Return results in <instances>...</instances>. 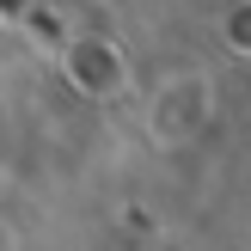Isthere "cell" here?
<instances>
[{"label":"cell","mask_w":251,"mask_h":251,"mask_svg":"<svg viewBox=\"0 0 251 251\" xmlns=\"http://www.w3.org/2000/svg\"><path fill=\"white\" fill-rule=\"evenodd\" d=\"M215 123V80L208 74H166L147 98V135L153 147H196Z\"/></svg>","instance_id":"obj_1"},{"label":"cell","mask_w":251,"mask_h":251,"mask_svg":"<svg viewBox=\"0 0 251 251\" xmlns=\"http://www.w3.org/2000/svg\"><path fill=\"white\" fill-rule=\"evenodd\" d=\"M68 80L80 86L86 98H104V92L123 86V55L110 43H98V37H86V43L68 49Z\"/></svg>","instance_id":"obj_2"},{"label":"cell","mask_w":251,"mask_h":251,"mask_svg":"<svg viewBox=\"0 0 251 251\" xmlns=\"http://www.w3.org/2000/svg\"><path fill=\"white\" fill-rule=\"evenodd\" d=\"M0 251H19V245H12V233H6V227H0Z\"/></svg>","instance_id":"obj_3"}]
</instances>
